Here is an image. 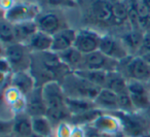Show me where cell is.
<instances>
[{
  "label": "cell",
  "instance_id": "obj_12",
  "mask_svg": "<svg viewBox=\"0 0 150 137\" xmlns=\"http://www.w3.org/2000/svg\"><path fill=\"white\" fill-rule=\"evenodd\" d=\"M88 127L100 134L109 137L115 136L122 132L120 120L113 112H102L93 121L92 124L88 125Z\"/></svg>",
  "mask_w": 150,
  "mask_h": 137
},
{
  "label": "cell",
  "instance_id": "obj_47",
  "mask_svg": "<svg viewBox=\"0 0 150 137\" xmlns=\"http://www.w3.org/2000/svg\"><path fill=\"white\" fill-rule=\"evenodd\" d=\"M76 1H77L78 3H80V1H81V0H76Z\"/></svg>",
  "mask_w": 150,
  "mask_h": 137
},
{
  "label": "cell",
  "instance_id": "obj_26",
  "mask_svg": "<svg viewBox=\"0 0 150 137\" xmlns=\"http://www.w3.org/2000/svg\"><path fill=\"white\" fill-rule=\"evenodd\" d=\"M45 116L50 121L54 128H56L57 126H59L62 123L65 122L70 123L71 118H72V113L68 109L67 105L61 106V107H56V108H50L46 111Z\"/></svg>",
  "mask_w": 150,
  "mask_h": 137
},
{
  "label": "cell",
  "instance_id": "obj_42",
  "mask_svg": "<svg viewBox=\"0 0 150 137\" xmlns=\"http://www.w3.org/2000/svg\"><path fill=\"white\" fill-rule=\"evenodd\" d=\"M141 1L148 7V9H150V0H141Z\"/></svg>",
  "mask_w": 150,
  "mask_h": 137
},
{
  "label": "cell",
  "instance_id": "obj_30",
  "mask_svg": "<svg viewBox=\"0 0 150 137\" xmlns=\"http://www.w3.org/2000/svg\"><path fill=\"white\" fill-rule=\"evenodd\" d=\"M78 75L83 77L90 83H94V85L98 86L100 88H104L105 83H106L107 79V73L106 71H101V70H77L74 71Z\"/></svg>",
  "mask_w": 150,
  "mask_h": 137
},
{
  "label": "cell",
  "instance_id": "obj_19",
  "mask_svg": "<svg viewBox=\"0 0 150 137\" xmlns=\"http://www.w3.org/2000/svg\"><path fill=\"white\" fill-rule=\"evenodd\" d=\"M118 36L122 40L129 56H138L142 44V40H143L144 32L142 30L129 29L122 32Z\"/></svg>",
  "mask_w": 150,
  "mask_h": 137
},
{
  "label": "cell",
  "instance_id": "obj_4",
  "mask_svg": "<svg viewBox=\"0 0 150 137\" xmlns=\"http://www.w3.org/2000/svg\"><path fill=\"white\" fill-rule=\"evenodd\" d=\"M113 113L120 120L122 133L125 137H142L149 131L150 121L143 111H115Z\"/></svg>",
  "mask_w": 150,
  "mask_h": 137
},
{
  "label": "cell",
  "instance_id": "obj_41",
  "mask_svg": "<svg viewBox=\"0 0 150 137\" xmlns=\"http://www.w3.org/2000/svg\"><path fill=\"white\" fill-rule=\"evenodd\" d=\"M143 112H144V114H145V116H147L148 120L150 121V106H149V107H148V108H146V109L144 110Z\"/></svg>",
  "mask_w": 150,
  "mask_h": 137
},
{
  "label": "cell",
  "instance_id": "obj_36",
  "mask_svg": "<svg viewBox=\"0 0 150 137\" xmlns=\"http://www.w3.org/2000/svg\"><path fill=\"white\" fill-rule=\"evenodd\" d=\"M0 73L1 75H11L13 73L8 61L2 56H1V62H0Z\"/></svg>",
  "mask_w": 150,
  "mask_h": 137
},
{
  "label": "cell",
  "instance_id": "obj_48",
  "mask_svg": "<svg viewBox=\"0 0 150 137\" xmlns=\"http://www.w3.org/2000/svg\"><path fill=\"white\" fill-rule=\"evenodd\" d=\"M148 134L150 135V128H149V131H148Z\"/></svg>",
  "mask_w": 150,
  "mask_h": 137
},
{
  "label": "cell",
  "instance_id": "obj_16",
  "mask_svg": "<svg viewBox=\"0 0 150 137\" xmlns=\"http://www.w3.org/2000/svg\"><path fill=\"white\" fill-rule=\"evenodd\" d=\"M76 34L77 30L69 27L52 35V51L57 54H60L64 51L73 48L76 39Z\"/></svg>",
  "mask_w": 150,
  "mask_h": 137
},
{
  "label": "cell",
  "instance_id": "obj_6",
  "mask_svg": "<svg viewBox=\"0 0 150 137\" xmlns=\"http://www.w3.org/2000/svg\"><path fill=\"white\" fill-rule=\"evenodd\" d=\"M117 70L127 81H137L148 83L150 81V64L140 56H129L119 62Z\"/></svg>",
  "mask_w": 150,
  "mask_h": 137
},
{
  "label": "cell",
  "instance_id": "obj_33",
  "mask_svg": "<svg viewBox=\"0 0 150 137\" xmlns=\"http://www.w3.org/2000/svg\"><path fill=\"white\" fill-rule=\"evenodd\" d=\"M118 96V111L122 112H134L138 111L135 108L132 101L131 97H129V92H125V93L119 94Z\"/></svg>",
  "mask_w": 150,
  "mask_h": 137
},
{
  "label": "cell",
  "instance_id": "obj_25",
  "mask_svg": "<svg viewBox=\"0 0 150 137\" xmlns=\"http://www.w3.org/2000/svg\"><path fill=\"white\" fill-rule=\"evenodd\" d=\"M60 57L61 61L70 69L71 71H77L81 65L82 59H83V54L79 52L78 50L73 46V48L66 50L64 52L58 54Z\"/></svg>",
  "mask_w": 150,
  "mask_h": 137
},
{
  "label": "cell",
  "instance_id": "obj_45",
  "mask_svg": "<svg viewBox=\"0 0 150 137\" xmlns=\"http://www.w3.org/2000/svg\"><path fill=\"white\" fill-rule=\"evenodd\" d=\"M21 1H27V2H37L38 0H21ZM41 1H42V0H41Z\"/></svg>",
  "mask_w": 150,
  "mask_h": 137
},
{
  "label": "cell",
  "instance_id": "obj_28",
  "mask_svg": "<svg viewBox=\"0 0 150 137\" xmlns=\"http://www.w3.org/2000/svg\"><path fill=\"white\" fill-rule=\"evenodd\" d=\"M66 105L68 109L73 116H79L86 111L97 108L95 106L94 101H88L84 99H72V98H67Z\"/></svg>",
  "mask_w": 150,
  "mask_h": 137
},
{
  "label": "cell",
  "instance_id": "obj_13",
  "mask_svg": "<svg viewBox=\"0 0 150 137\" xmlns=\"http://www.w3.org/2000/svg\"><path fill=\"white\" fill-rule=\"evenodd\" d=\"M127 92L138 111H144L150 106V87L148 83L137 81H129Z\"/></svg>",
  "mask_w": 150,
  "mask_h": 137
},
{
  "label": "cell",
  "instance_id": "obj_23",
  "mask_svg": "<svg viewBox=\"0 0 150 137\" xmlns=\"http://www.w3.org/2000/svg\"><path fill=\"white\" fill-rule=\"evenodd\" d=\"M127 83L129 81L125 78V75L118 70H115L107 73V79L104 88L119 95L127 92Z\"/></svg>",
  "mask_w": 150,
  "mask_h": 137
},
{
  "label": "cell",
  "instance_id": "obj_18",
  "mask_svg": "<svg viewBox=\"0 0 150 137\" xmlns=\"http://www.w3.org/2000/svg\"><path fill=\"white\" fill-rule=\"evenodd\" d=\"M11 86L19 90L24 96H27L37 87L30 70L13 72L11 76Z\"/></svg>",
  "mask_w": 150,
  "mask_h": 137
},
{
  "label": "cell",
  "instance_id": "obj_14",
  "mask_svg": "<svg viewBox=\"0 0 150 137\" xmlns=\"http://www.w3.org/2000/svg\"><path fill=\"white\" fill-rule=\"evenodd\" d=\"M42 95L47 109L61 107L66 105L67 96L64 92L62 85L59 81H50L42 86Z\"/></svg>",
  "mask_w": 150,
  "mask_h": 137
},
{
  "label": "cell",
  "instance_id": "obj_21",
  "mask_svg": "<svg viewBox=\"0 0 150 137\" xmlns=\"http://www.w3.org/2000/svg\"><path fill=\"white\" fill-rule=\"evenodd\" d=\"M112 3L113 28L131 29L127 17V7L125 0H110Z\"/></svg>",
  "mask_w": 150,
  "mask_h": 137
},
{
  "label": "cell",
  "instance_id": "obj_9",
  "mask_svg": "<svg viewBox=\"0 0 150 137\" xmlns=\"http://www.w3.org/2000/svg\"><path fill=\"white\" fill-rule=\"evenodd\" d=\"M102 35L103 33L94 28H80L77 30L74 48L83 55L99 51Z\"/></svg>",
  "mask_w": 150,
  "mask_h": 137
},
{
  "label": "cell",
  "instance_id": "obj_3",
  "mask_svg": "<svg viewBox=\"0 0 150 137\" xmlns=\"http://www.w3.org/2000/svg\"><path fill=\"white\" fill-rule=\"evenodd\" d=\"M67 98L94 101L102 88L90 83L76 72H71L61 81Z\"/></svg>",
  "mask_w": 150,
  "mask_h": 137
},
{
  "label": "cell",
  "instance_id": "obj_2",
  "mask_svg": "<svg viewBox=\"0 0 150 137\" xmlns=\"http://www.w3.org/2000/svg\"><path fill=\"white\" fill-rule=\"evenodd\" d=\"M82 17L90 24L101 28H113L112 3L110 0H81Z\"/></svg>",
  "mask_w": 150,
  "mask_h": 137
},
{
  "label": "cell",
  "instance_id": "obj_5",
  "mask_svg": "<svg viewBox=\"0 0 150 137\" xmlns=\"http://www.w3.org/2000/svg\"><path fill=\"white\" fill-rule=\"evenodd\" d=\"M1 56L8 61L13 72L30 70L33 53L26 44L16 42L6 46H1Z\"/></svg>",
  "mask_w": 150,
  "mask_h": 137
},
{
  "label": "cell",
  "instance_id": "obj_39",
  "mask_svg": "<svg viewBox=\"0 0 150 137\" xmlns=\"http://www.w3.org/2000/svg\"><path fill=\"white\" fill-rule=\"evenodd\" d=\"M86 137H109V136H105L103 134H100L97 131H95L94 129H92L91 127L86 126Z\"/></svg>",
  "mask_w": 150,
  "mask_h": 137
},
{
  "label": "cell",
  "instance_id": "obj_7",
  "mask_svg": "<svg viewBox=\"0 0 150 137\" xmlns=\"http://www.w3.org/2000/svg\"><path fill=\"white\" fill-rule=\"evenodd\" d=\"M35 22L39 31L47 33L52 36L60 32L61 30L70 27L62 9H50L45 11L42 9L39 16L36 18Z\"/></svg>",
  "mask_w": 150,
  "mask_h": 137
},
{
  "label": "cell",
  "instance_id": "obj_22",
  "mask_svg": "<svg viewBox=\"0 0 150 137\" xmlns=\"http://www.w3.org/2000/svg\"><path fill=\"white\" fill-rule=\"evenodd\" d=\"M33 133L32 116L27 112L18 113L13 118V135L15 137H29Z\"/></svg>",
  "mask_w": 150,
  "mask_h": 137
},
{
  "label": "cell",
  "instance_id": "obj_38",
  "mask_svg": "<svg viewBox=\"0 0 150 137\" xmlns=\"http://www.w3.org/2000/svg\"><path fill=\"white\" fill-rule=\"evenodd\" d=\"M17 2L18 0H0V7H1L2 15L13 9Z\"/></svg>",
  "mask_w": 150,
  "mask_h": 137
},
{
  "label": "cell",
  "instance_id": "obj_24",
  "mask_svg": "<svg viewBox=\"0 0 150 137\" xmlns=\"http://www.w3.org/2000/svg\"><path fill=\"white\" fill-rule=\"evenodd\" d=\"M15 26L16 40L20 44H26L28 40L38 31V27L35 21H26L22 23L13 24Z\"/></svg>",
  "mask_w": 150,
  "mask_h": 137
},
{
  "label": "cell",
  "instance_id": "obj_40",
  "mask_svg": "<svg viewBox=\"0 0 150 137\" xmlns=\"http://www.w3.org/2000/svg\"><path fill=\"white\" fill-rule=\"evenodd\" d=\"M140 57H142V58H143L144 60L148 63V64H150V52L145 53V54H143L142 56H140Z\"/></svg>",
  "mask_w": 150,
  "mask_h": 137
},
{
  "label": "cell",
  "instance_id": "obj_46",
  "mask_svg": "<svg viewBox=\"0 0 150 137\" xmlns=\"http://www.w3.org/2000/svg\"><path fill=\"white\" fill-rule=\"evenodd\" d=\"M142 137H150V135L147 133V134H145V135H144V136H142Z\"/></svg>",
  "mask_w": 150,
  "mask_h": 137
},
{
  "label": "cell",
  "instance_id": "obj_32",
  "mask_svg": "<svg viewBox=\"0 0 150 137\" xmlns=\"http://www.w3.org/2000/svg\"><path fill=\"white\" fill-rule=\"evenodd\" d=\"M46 5L52 9H76L79 6V3L76 0H42Z\"/></svg>",
  "mask_w": 150,
  "mask_h": 137
},
{
  "label": "cell",
  "instance_id": "obj_37",
  "mask_svg": "<svg viewBox=\"0 0 150 137\" xmlns=\"http://www.w3.org/2000/svg\"><path fill=\"white\" fill-rule=\"evenodd\" d=\"M70 137H86V128L84 126L75 125L72 128V132H71Z\"/></svg>",
  "mask_w": 150,
  "mask_h": 137
},
{
  "label": "cell",
  "instance_id": "obj_49",
  "mask_svg": "<svg viewBox=\"0 0 150 137\" xmlns=\"http://www.w3.org/2000/svg\"><path fill=\"white\" fill-rule=\"evenodd\" d=\"M148 85H149V87H150V81H149V83H148Z\"/></svg>",
  "mask_w": 150,
  "mask_h": 137
},
{
  "label": "cell",
  "instance_id": "obj_43",
  "mask_svg": "<svg viewBox=\"0 0 150 137\" xmlns=\"http://www.w3.org/2000/svg\"><path fill=\"white\" fill-rule=\"evenodd\" d=\"M29 137H44V136H41V135H39V134H37V133H34L33 132Z\"/></svg>",
  "mask_w": 150,
  "mask_h": 137
},
{
  "label": "cell",
  "instance_id": "obj_1",
  "mask_svg": "<svg viewBox=\"0 0 150 137\" xmlns=\"http://www.w3.org/2000/svg\"><path fill=\"white\" fill-rule=\"evenodd\" d=\"M30 72L33 75L37 87H42L50 81H61L73 72L61 61L57 53L52 51L35 53L32 56Z\"/></svg>",
  "mask_w": 150,
  "mask_h": 137
},
{
  "label": "cell",
  "instance_id": "obj_31",
  "mask_svg": "<svg viewBox=\"0 0 150 137\" xmlns=\"http://www.w3.org/2000/svg\"><path fill=\"white\" fill-rule=\"evenodd\" d=\"M22 97H24V95L19 90L16 89L13 86H9V87H7L6 89H4L2 91V104L9 107L13 103H16L18 100L21 99Z\"/></svg>",
  "mask_w": 150,
  "mask_h": 137
},
{
  "label": "cell",
  "instance_id": "obj_15",
  "mask_svg": "<svg viewBox=\"0 0 150 137\" xmlns=\"http://www.w3.org/2000/svg\"><path fill=\"white\" fill-rule=\"evenodd\" d=\"M47 106L42 95V88L36 87L30 94L26 96V112L32 118L45 116Z\"/></svg>",
  "mask_w": 150,
  "mask_h": 137
},
{
  "label": "cell",
  "instance_id": "obj_44",
  "mask_svg": "<svg viewBox=\"0 0 150 137\" xmlns=\"http://www.w3.org/2000/svg\"><path fill=\"white\" fill-rule=\"evenodd\" d=\"M112 137H125V134H123V133L121 132V133H119V134L115 135V136H112Z\"/></svg>",
  "mask_w": 150,
  "mask_h": 137
},
{
  "label": "cell",
  "instance_id": "obj_10",
  "mask_svg": "<svg viewBox=\"0 0 150 137\" xmlns=\"http://www.w3.org/2000/svg\"><path fill=\"white\" fill-rule=\"evenodd\" d=\"M119 62L107 57L101 51L83 55L81 65L78 70H101L110 72L118 69Z\"/></svg>",
  "mask_w": 150,
  "mask_h": 137
},
{
  "label": "cell",
  "instance_id": "obj_27",
  "mask_svg": "<svg viewBox=\"0 0 150 137\" xmlns=\"http://www.w3.org/2000/svg\"><path fill=\"white\" fill-rule=\"evenodd\" d=\"M33 132L44 137H54V128L46 116L32 118Z\"/></svg>",
  "mask_w": 150,
  "mask_h": 137
},
{
  "label": "cell",
  "instance_id": "obj_11",
  "mask_svg": "<svg viewBox=\"0 0 150 137\" xmlns=\"http://www.w3.org/2000/svg\"><path fill=\"white\" fill-rule=\"evenodd\" d=\"M99 51L117 62H121L129 56L121 38L113 33H103Z\"/></svg>",
  "mask_w": 150,
  "mask_h": 137
},
{
  "label": "cell",
  "instance_id": "obj_35",
  "mask_svg": "<svg viewBox=\"0 0 150 137\" xmlns=\"http://www.w3.org/2000/svg\"><path fill=\"white\" fill-rule=\"evenodd\" d=\"M148 52H150V32H145L138 56H142L143 54Z\"/></svg>",
  "mask_w": 150,
  "mask_h": 137
},
{
  "label": "cell",
  "instance_id": "obj_17",
  "mask_svg": "<svg viewBox=\"0 0 150 137\" xmlns=\"http://www.w3.org/2000/svg\"><path fill=\"white\" fill-rule=\"evenodd\" d=\"M95 106L103 112L118 111V96L116 93L103 88L94 100Z\"/></svg>",
  "mask_w": 150,
  "mask_h": 137
},
{
  "label": "cell",
  "instance_id": "obj_29",
  "mask_svg": "<svg viewBox=\"0 0 150 137\" xmlns=\"http://www.w3.org/2000/svg\"><path fill=\"white\" fill-rule=\"evenodd\" d=\"M0 38H1V46H6L17 42L15 26L3 17L0 21Z\"/></svg>",
  "mask_w": 150,
  "mask_h": 137
},
{
  "label": "cell",
  "instance_id": "obj_20",
  "mask_svg": "<svg viewBox=\"0 0 150 137\" xmlns=\"http://www.w3.org/2000/svg\"><path fill=\"white\" fill-rule=\"evenodd\" d=\"M30 51L33 54L35 53H43L52 51V36L47 33H44L38 30L26 44Z\"/></svg>",
  "mask_w": 150,
  "mask_h": 137
},
{
  "label": "cell",
  "instance_id": "obj_34",
  "mask_svg": "<svg viewBox=\"0 0 150 137\" xmlns=\"http://www.w3.org/2000/svg\"><path fill=\"white\" fill-rule=\"evenodd\" d=\"M73 126L69 122L60 124L54 128V137H70Z\"/></svg>",
  "mask_w": 150,
  "mask_h": 137
},
{
  "label": "cell",
  "instance_id": "obj_8",
  "mask_svg": "<svg viewBox=\"0 0 150 137\" xmlns=\"http://www.w3.org/2000/svg\"><path fill=\"white\" fill-rule=\"evenodd\" d=\"M41 11L42 9L39 3L18 0L15 6L3 14L2 17L11 23L17 24L26 21H35Z\"/></svg>",
  "mask_w": 150,
  "mask_h": 137
}]
</instances>
